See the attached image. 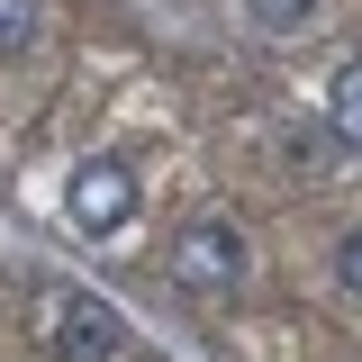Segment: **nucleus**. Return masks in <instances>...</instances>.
Returning <instances> with one entry per match:
<instances>
[{
  "label": "nucleus",
  "mask_w": 362,
  "mask_h": 362,
  "mask_svg": "<svg viewBox=\"0 0 362 362\" xmlns=\"http://www.w3.org/2000/svg\"><path fill=\"white\" fill-rule=\"evenodd\" d=\"M45 335H54V354L64 362H136V326L109 299H90V290H45Z\"/></svg>",
  "instance_id": "nucleus-1"
},
{
  "label": "nucleus",
  "mask_w": 362,
  "mask_h": 362,
  "mask_svg": "<svg viewBox=\"0 0 362 362\" xmlns=\"http://www.w3.org/2000/svg\"><path fill=\"white\" fill-rule=\"evenodd\" d=\"M163 263H173V290H235L245 281V235L226 218H190Z\"/></svg>",
  "instance_id": "nucleus-2"
},
{
  "label": "nucleus",
  "mask_w": 362,
  "mask_h": 362,
  "mask_svg": "<svg viewBox=\"0 0 362 362\" xmlns=\"http://www.w3.org/2000/svg\"><path fill=\"white\" fill-rule=\"evenodd\" d=\"M64 209H73L82 235H118V226L136 218V173L118 154H90L82 173H73V190H64Z\"/></svg>",
  "instance_id": "nucleus-3"
},
{
  "label": "nucleus",
  "mask_w": 362,
  "mask_h": 362,
  "mask_svg": "<svg viewBox=\"0 0 362 362\" xmlns=\"http://www.w3.org/2000/svg\"><path fill=\"white\" fill-rule=\"evenodd\" d=\"M326 127H335V136H344V145L362 154V54L344 64V73H335V82H326Z\"/></svg>",
  "instance_id": "nucleus-4"
},
{
  "label": "nucleus",
  "mask_w": 362,
  "mask_h": 362,
  "mask_svg": "<svg viewBox=\"0 0 362 362\" xmlns=\"http://www.w3.org/2000/svg\"><path fill=\"white\" fill-rule=\"evenodd\" d=\"M37 0H0V64H9V54H28V45H37Z\"/></svg>",
  "instance_id": "nucleus-5"
},
{
  "label": "nucleus",
  "mask_w": 362,
  "mask_h": 362,
  "mask_svg": "<svg viewBox=\"0 0 362 362\" xmlns=\"http://www.w3.org/2000/svg\"><path fill=\"white\" fill-rule=\"evenodd\" d=\"M335 281H344V299H362V226L335 245Z\"/></svg>",
  "instance_id": "nucleus-6"
},
{
  "label": "nucleus",
  "mask_w": 362,
  "mask_h": 362,
  "mask_svg": "<svg viewBox=\"0 0 362 362\" xmlns=\"http://www.w3.org/2000/svg\"><path fill=\"white\" fill-rule=\"evenodd\" d=\"M254 9H263V18H281V28H290V18H308V0H254Z\"/></svg>",
  "instance_id": "nucleus-7"
}]
</instances>
